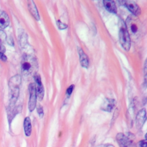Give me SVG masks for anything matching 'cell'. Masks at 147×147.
I'll list each match as a JSON object with an SVG mask.
<instances>
[{
  "mask_svg": "<svg viewBox=\"0 0 147 147\" xmlns=\"http://www.w3.org/2000/svg\"><path fill=\"white\" fill-rule=\"evenodd\" d=\"M115 103V100L113 99L106 98L102 104L100 109L103 111L110 112L114 108Z\"/></svg>",
  "mask_w": 147,
  "mask_h": 147,
  "instance_id": "7",
  "label": "cell"
},
{
  "mask_svg": "<svg viewBox=\"0 0 147 147\" xmlns=\"http://www.w3.org/2000/svg\"><path fill=\"white\" fill-rule=\"evenodd\" d=\"M24 131L26 136L27 137L30 136L32 133V125H31L30 119L28 117H26L24 119Z\"/></svg>",
  "mask_w": 147,
  "mask_h": 147,
  "instance_id": "13",
  "label": "cell"
},
{
  "mask_svg": "<svg viewBox=\"0 0 147 147\" xmlns=\"http://www.w3.org/2000/svg\"><path fill=\"white\" fill-rule=\"evenodd\" d=\"M9 24V18L7 14L3 11H0V28H5Z\"/></svg>",
  "mask_w": 147,
  "mask_h": 147,
  "instance_id": "12",
  "label": "cell"
},
{
  "mask_svg": "<svg viewBox=\"0 0 147 147\" xmlns=\"http://www.w3.org/2000/svg\"><path fill=\"white\" fill-rule=\"evenodd\" d=\"M125 25L129 36L133 38L137 39L142 33V25L136 16H129L126 20Z\"/></svg>",
  "mask_w": 147,
  "mask_h": 147,
  "instance_id": "1",
  "label": "cell"
},
{
  "mask_svg": "<svg viewBox=\"0 0 147 147\" xmlns=\"http://www.w3.org/2000/svg\"><path fill=\"white\" fill-rule=\"evenodd\" d=\"M37 87L36 86V96L39 100H42L44 95V90L42 83L37 84Z\"/></svg>",
  "mask_w": 147,
  "mask_h": 147,
  "instance_id": "14",
  "label": "cell"
},
{
  "mask_svg": "<svg viewBox=\"0 0 147 147\" xmlns=\"http://www.w3.org/2000/svg\"><path fill=\"white\" fill-rule=\"evenodd\" d=\"M147 146V142L146 140H141L136 145V147H146Z\"/></svg>",
  "mask_w": 147,
  "mask_h": 147,
  "instance_id": "17",
  "label": "cell"
},
{
  "mask_svg": "<svg viewBox=\"0 0 147 147\" xmlns=\"http://www.w3.org/2000/svg\"><path fill=\"white\" fill-rule=\"evenodd\" d=\"M56 24H57V26L59 28V29L63 30V29H65L68 27V25L62 22H61L60 20H57L56 21Z\"/></svg>",
  "mask_w": 147,
  "mask_h": 147,
  "instance_id": "15",
  "label": "cell"
},
{
  "mask_svg": "<svg viewBox=\"0 0 147 147\" xmlns=\"http://www.w3.org/2000/svg\"><path fill=\"white\" fill-rule=\"evenodd\" d=\"M146 121V111L145 109L140 110L136 117V126L137 128H141Z\"/></svg>",
  "mask_w": 147,
  "mask_h": 147,
  "instance_id": "8",
  "label": "cell"
},
{
  "mask_svg": "<svg viewBox=\"0 0 147 147\" xmlns=\"http://www.w3.org/2000/svg\"><path fill=\"white\" fill-rule=\"evenodd\" d=\"M37 113H38L40 117L42 118L44 115V112H43L42 107L40 105H38V106L37 107Z\"/></svg>",
  "mask_w": 147,
  "mask_h": 147,
  "instance_id": "18",
  "label": "cell"
},
{
  "mask_svg": "<svg viewBox=\"0 0 147 147\" xmlns=\"http://www.w3.org/2000/svg\"><path fill=\"white\" fill-rule=\"evenodd\" d=\"M119 39L122 47L127 51L130 49L131 45L130 37L126 29L125 24L123 21L120 20L119 22Z\"/></svg>",
  "mask_w": 147,
  "mask_h": 147,
  "instance_id": "3",
  "label": "cell"
},
{
  "mask_svg": "<svg viewBox=\"0 0 147 147\" xmlns=\"http://www.w3.org/2000/svg\"><path fill=\"white\" fill-rule=\"evenodd\" d=\"M6 39V35L5 34V33L0 30V44H2V43H3Z\"/></svg>",
  "mask_w": 147,
  "mask_h": 147,
  "instance_id": "16",
  "label": "cell"
},
{
  "mask_svg": "<svg viewBox=\"0 0 147 147\" xmlns=\"http://www.w3.org/2000/svg\"><path fill=\"white\" fill-rule=\"evenodd\" d=\"M74 88V84H71L69 87H68V88L67 89V94L68 95H70L72 91H73V90Z\"/></svg>",
  "mask_w": 147,
  "mask_h": 147,
  "instance_id": "19",
  "label": "cell"
},
{
  "mask_svg": "<svg viewBox=\"0 0 147 147\" xmlns=\"http://www.w3.org/2000/svg\"><path fill=\"white\" fill-rule=\"evenodd\" d=\"M78 52L79 55V59H80V62L81 65L85 68H87L89 64L88 58L87 56L86 55V53L83 51V49L80 47H78Z\"/></svg>",
  "mask_w": 147,
  "mask_h": 147,
  "instance_id": "9",
  "label": "cell"
},
{
  "mask_svg": "<svg viewBox=\"0 0 147 147\" xmlns=\"http://www.w3.org/2000/svg\"><path fill=\"white\" fill-rule=\"evenodd\" d=\"M103 5L106 9L110 13H117V7L114 1H103Z\"/></svg>",
  "mask_w": 147,
  "mask_h": 147,
  "instance_id": "11",
  "label": "cell"
},
{
  "mask_svg": "<svg viewBox=\"0 0 147 147\" xmlns=\"http://www.w3.org/2000/svg\"><path fill=\"white\" fill-rule=\"evenodd\" d=\"M120 2L125 5L134 16H138L141 14V9L138 5L133 1H122Z\"/></svg>",
  "mask_w": 147,
  "mask_h": 147,
  "instance_id": "6",
  "label": "cell"
},
{
  "mask_svg": "<svg viewBox=\"0 0 147 147\" xmlns=\"http://www.w3.org/2000/svg\"><path fill=\"white\" fill-rule=\"evenodd\" d=\"M0 59L3 61H6L7 58H6V56L3 53H0Z\"/></svg>",
  "mask_w": 147,
  "mask_h": 147,
  "instance_id": "20",
  "label": "cell"
},
{
  "mask_svg": "<svg viewBox=\"0 0 147 147\" xmlns=\"http://www.w3.org/2000/svg\"><path fill=\"white\" fill-rule=\"evenodd\" d=\"M28 6L29 10L31 13V14L34 17V18L36 20H40V16L37 11V9L35 3L33 1H28Z\"/></svg>",
  "mask_w": 147,
  "mask_h": 147,
  "instance_id": "10",
  "label": "cell"
},
{
  "mask_svg": "<svg viewBox=\"0 0 147 147\" xmlns=\"http://www.w3.org/2000/svg\"><path fill=\"white\" fill-rule=\"evenodd\" d=\"M134 135L129 133L128 136H125L123 133H118L116 138L121 147H127L130 145L133 141Z\"/></svg>",
  "mask_w": 147,
  "mask_h": 147,
  "instance_id": "4",
  "label": "cell"
},
{
  "mask_svg": "<svg viewBox=\"0 0 147 147\" xmlns=\"http://www.w3.org/2000/svg\"><path fill=\"white\" fill-rule=\"evenodd\" d=\"M38 69L37 60L32 56L25 55L21 61V72L24 75L27 76L32 74H36Z\"/></svg>",
  "mask_w": 147,
  "mask_h": 147,
  "instance_id": "2",
  "label": "cell"
},
{
  "mask_svg": "<svg viewBox=\"0 0 147 147\" xmlns=\"http://www.w3.org/2000/svg\"><path fill=\"white\" fill-rule=\"evenodd\" d=\"M29 91L30 93V97L29 100V110L30 111L34 110L36 106V85L34 83H31L29 86Z\"/></svg>",
  "mask_w": 147,
  "mask_h": 147,
  "instance_id": "5",
  "label": "cell"
},
{
  "mask_svg": "<svg viewBox=\"0 0 147 147\" xmlns=\"http://www.w3.org/2000/svg\"><path fill=\"white\" fill-rule=\"evenodd\" d=\"M5 51V48L4 46L2 44H0V53H3Z\"/></svg>",
  "mask_w": 147,
  "mask_h": 147,
  "instance_id": "21",
  "label": "cell"
}]
</instances>
